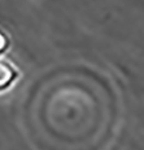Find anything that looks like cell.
I'll use <instances>...</instances> for the list:
<instances>
[{"label": "cell", "mask_w": 144, "mask_h": 150, "mask_svg": "<svg viewBox=\"0 0 144 150\" xmlns=\"http://www.w3.org/2000/svg\"><path fill=\"white\" fill-rule=\"evenodd\" d=\"M20 77V69L12 60L0 57V94L9 91Z\"/></svg>", "instance_id": "6da1fadb"}, {"label": "cell", "mask_w": 144, "mask_h": 150, "mask_svg": "<svg viewBox=\"0 0 144 150\" xmlns=\"http://www.w3.org/2000/svg\"><path fill=\"white\" fill-rule=\"evenodd\" d=\"M10 47V37L3 28H0V57Z\"/></svg>", "instance_id": "7a4b0ae2"}]
</instances>
